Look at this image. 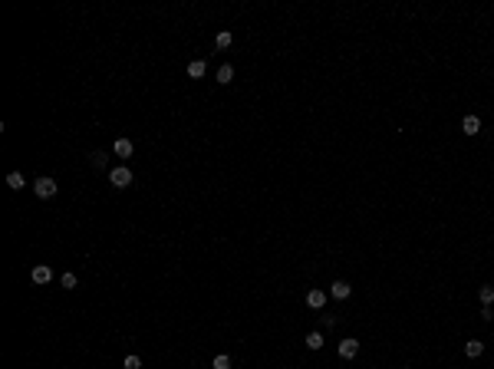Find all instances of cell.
<instances>
[{"label":"cell","mask_w":494,"mask_h":369,"mask_svg":"<svg viewBox=\"0 0 494 369\" xmlns=\"http://www.w3.org/2000/svg\"><path fill=\"white\" fill-rule=\"evenodd\" d=\"M109 182H112V188H129L132 185V172L125 168V165H119V168L109 172Z\"/></svg>","instance_id":"cell-1"},{"label":"cell","mask_w":494,"mask_h":369,"mask_svg":"<svg viewBox=\"0 0 494 369\" xmlns=\"http://www.w3.org/2000/svg\"><path fill=\"white\" fill-rule=\"evenodd\" d=\"M33 191H37V198H53L56 194V182L53 178H37V185H33Z\"/></svg>","instance_id":"cell-2"},{"label":"cell","mask_w":494,"mask_h":369,"mask_svg":"<svg viewBox=\"0 0 494 369\" xmlns=\"http://www.w3.org/2000/svg\"><path fill=\"white\" fill-rule=\"evenodd\" d=\"M30 277H33V283H40V287H43V283H50V280H53V270H50V264H37Z\"/></svg>","instance_id":"cell-3"},{"label":"cell","mask_w":494,"mask_h":369,"mask_svg":"<svg viewBox=\"0 0 494 369\" xmlns=\"http://www.w3.org/2000/svg\"><path fill=\"white\" fill-rule=\"evenodd\" d=\"M356 353H359V339L346 336L343 343H339V356H343V359H353V356H356Z\"/></svg>","instance_id":"cell-4"},{"label":"cell","mask_w":494,"mask_h":369,"mask_svg":"<svg viewBox=\"0 0 494 369\" xmlns=\"http://www.w3.org/2000/svg\"><path fill=\"white\" fill-rule=\"evenodd\" d=\"M350 294H353V287H350L346 280H336V283L330 287V297H333V300H346Z\"/></svg>","instance_id":"cell-5"},{"label":"cell","mask_w":494,"mask_h":369,"mask_svg":"<svg viewBox=\"0 0 494 369\" xmlns=\"http://www.w3.org/2000/svg\"><path fill=\"white\" fill-rule=\"evenodd\" d=\"M307 307L310 310H323L326 307V294H323V290H310V294H307Z\"/></svg>","instance_id":"cell-6"},{"label":"cell","mask_w":494,"mask_h":369,"mask_svg":"<svg viewBox=\"0 0 494 369\" xmlns=\"http://www.w3.org/2000/svg\"><path fill=\"white\" fill-rule=\"evenodd\" d=\"M112 149H115V155H119V158H129L132 152H135V145H132V138H115Z\"/></svg>","instance_id":"cell-7"},{"label":"cell","mask_w":494,"mask_h":369,"mask_svg":"<svg viewBox=\"0 0 494 369\" xmlns=\"http://www.w3.org/2000/svg\"><path fill=\"white\" fill-rule=\"evenodd\" d=\"M461 132L478 135V132H481V119H478V116H464V119H461Z\"/></svg>","instance_id":"cell-8"},{"label":"cell","mask_w":494,"mask_h":369,"mask_svg":"<svg viewBox=\"0 0 494 369\" xmlns=\"http://www.w3.org/2000/svg\"><path fill=\"white\" fill-rule=\"evenodd\" d=\"M205 69H208L205 60H191V63H188V76H191V79H201V76H205Z\"/></svg>","instance_id":"cell-9"},{"label":"cell","mask_w":494,"mask_h":369,"mask_svg":"<svg viewBox=\"0 0 494 369\" xmlns=\"http://www.w3.org/2000/svg\"><path fill=\"white\" fill-rule=\"evenodd\" d=\"M464 353H468L471 359H478L484 353V343H481V339H468V343H464Z\"/></svg>","instance_id":"cell-10"},{"label":"cell","mask_w":494,"mask_h":369,"mask_svg":"<svg viewBox=\"0 0 494 369\" xmlns=\"http://www.w3.org/2000/svg\"><path fill=\"white\" fill-rule=\"evenodd\" d=\"M7 185H10V188H13V191H20V188H23V185H26V178H23V175H20V172H10V175H7Z\"/></svg>","instance_id":"cell-11"},{"label":"cell","mask_w":494,"mask_h":369,"mask_svg":"<svg viewBox=\"0 0 494 369\" xmlns=\"http://www.w3.org/2000/svg\"><path fill=\"white\" fill-rule=\"evenodd\" d=\"M231 79H234V66H221L218 69V82H221V86H227Z\"/></svg>","instance_id":"cell-12"},{"label":"cell","mask_w":494,"mask_h":369,"mask_svg":"<svg viewBox=\"0 0 494 369\" xmlns=\"http://www.w3.org/2000/svg\"><path fill=\"white\" fill-rule=\"evenodd\" d=\"M478 297H481V303H484V307H491V303H494V287H491V283H484V287H481V294H478Z\"/></svg>","instance_id":"cell-13"},{"label":"cell","mask_w":494,"mask_h":369,"mask_svg":"<svg viewBox=\"0 0 494 369\" xmlns=\"http://www.w3.org/2000/svg\"><path fill=\"white\" fill-rule=\"evenodd\" d=\"M307 346L310 350H323V333H307Z\"/></svg>","instance_id":"cell-14"},{"label":"cell","mask_w":494,"mask_h":369,"mask_svg":"<svg viewBox=\"0 0 494 369\" xmlns=\"http://www.w3.org/2000/svg\"><path fill=\"white\" fill-rule=\"evenodd\" d=\"M214 46H218V50H227V46H231V33L221 30V33H218V40H214Z\"/></svg>","instance_id":"cell-15"},{"label":"cell","mask_w":494,"mask_h":369,"mask_svg":"<svg viewBox=\"0 0 494 369\" xmlns=\"http://www.w3.org/2000/svg\"><path fill=\"white\" fill-rule=\"evenodd\" d=\"M211 369H231V356H224V353H221V356H214Z\"/></svg>","instance_id":"cell-16"},{"label":"cell","mask_w":494,"mask_h":369,"mask_svg":"<svg viewBox=\"0 0 494 369\" xmlns=\"http://www.w3.org/2000/svg\"><path fill=\"white\" fill-rule=\"evenodd\" d=\"M60 283H63L66 290H76V283H79V280H76V274H63V277H60Z\"/></svg>","instance_id":"cell-17"},{"label":"cell","mask_w":494,"mask_h":369,"mask_svg":"<svg viewBox=\"0 0 494 369\" xmlns=\"http://www.w3.org/2000/svg\"><path fill=\"white\" fill-rule=\"evenodd\" d=\"M89 162H93V168H106V155H102V152H93Z\"/></svg>","instance_id":"cell-18"},{"label":"cell","mask_w":494,"mask_h":369,"mask_svg":"<svg viewBox=\"0 0 494 369\" xmlns=\"http://www.w3.org/2000/svg\"><path fill=\"white\" fill-rule=\"evenodd\" d=\"M125 369H142V359H138V356H125Z\"/></svg>","instance_id":"cell-19"}]
</instances>
